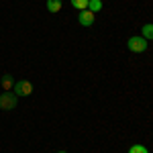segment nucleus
<instances>
[{"instance_id": "obj_1", "label": "nucleus", "mask_w": 153, "mask_h": 153, "mask_svg": "<svg viewBox=\"0 0 153 153\" xmlns=\"http://www.w3.org/2000/svg\"><path fill=\"white\" fill-rule=\"evenodd\" d=\"M127 47L133 53H143V51H147V39H143V37H131L129 41H127Z\"/></svg>"}, {"instance_id": "obj_2", "label": "nucleus", "mask_w": 153, "mask_h": 153, "mask_svg": "<svg viewBox=\"0 0 153 153\" xmlns=\"http://www.w3.org/2000/svg\"><path fill=\"white\" fill-rule=\"evenodd\" d=\"M16 106V94L14 92H4L0 94V108L2 110H12Z\"/></svg>"}, {"instance_id": "obj_3", "label": "nucleus", "mask_w": 153, "mask_h": 153, "mask_svg": "<svg viewBox=\"0 0 153 153\" xmlns=\"http://www.w3.org/2000/svg\"><path fill=\"white\" fill-rule=\"evenodd\" d=\"M14 94L16 96H31L33 94V84L27 80H19L14 82Z\"/></svg>"}, {"instance_id": "obj_4", "label": "nucleus", "mask_w": 153, "mask_h": 153, "mask_svg": "<svg viewBox=\"0 0 153 153\" xmlns=\"http://www.w3.org/2000/svg\"><path fill=\"white\" fill-rule=\"evenodd\" d=\"M78 21H80V25L82 27H92L94 25V12L92 10H80V14H78Z\"/></svg>"}, {"instance_id": "obj_5", "label": "nucleus", "mask_w": 153, "mask_h": 153, "mask_svg": "<svg viewBox=\"0 0 153 153\" xmlns=\"http://www.w3.org/2000/svg\"><path fill=\"white\" fill-rule=\"evenodd\" d=\"M2 88H4V92H10V88H14V80H12V76H4L2 78Z\"/></svg>"}, {"instance_id": "obj_6", "label": "nucleus", "mask_w": 153, "mask_h": 153, "mask_svg": "<svg viewBox=\"0 0 153 153\" xmlns=\"http://www.w3.org/2000/svg\"><path fill=\"white\" fill-rule=\"evenodd\" d=\"M47 10L49 12H59L61 10V0H47Z\"/></svg>"}, {"instance_id": "obj_7", "label": "nucleus", "mask_w": 153, "mask_h": 153, "mask_svg": "<svg viewBox=\"0 0 153 153\" xmlns=\"http://www.w3.org/2000/svg\"><path fill=\"white\" fill-rule=\"evenodd\" d=\"M88 10H92L94 14L100 12L102 10V0H90V2H88Z\"/></svg>"}, {"instance_id": "obj_8", "label": "nucleus", "mask_w": 153, "mask_h": 153, "mask_svg": "<svg viewBox=\"0 0 153 153\" xmlns=\"http://www.w3.org/2000/svg\"><path fill=\"white\" fill-rule=\"evenodd\" d=\"M143 39H153V23H147L143 25Z\"/></svg>"}, {"instance_id": "obj_9", "label": "nucleus", "mask_w": 153, "mask_h": 153, "mask_svg": "<svg viewBox=\"0 0 153 153\" xmlns=\"http://www.w3.org/2000/svg\"><path fill=\"white\" fill-rule=\"evenodd\" d=\"M70 2H71V6H74V8H78V10H86L90 0H70Z\"/></svg>"}, {"instance_id": "obj_10", "label": "nucleus", "mask_w": 153, "mask_h": 153, "mask_svg": "<svg viewBox=\"0 0 153 153\" xmlns=\"http://www.w3.org/2000/svg\"><path fill=\"white\" fill-rule=\"evenodd\" d=\"M129 153H149V151H147V147H145V145L137 143V145H133V147L129 149Z\"/></svg>"}, {"instance_id": "obj_11", "label": "nucleus", "mask_w": 153, "mask_h": 153, "mask_svg": "<svg viewBox=\"0 0 153 153\" xmlns=\"http://www.w3.org/2000/svg\"><path fill=\"white\" fill-rule=\"evenodd\" d=\"M59 153H65V151H59Z\"/></svg>"}]
</instances>
